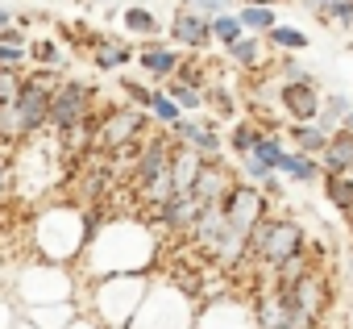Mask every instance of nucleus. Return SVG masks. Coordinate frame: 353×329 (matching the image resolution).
I'll list each match as a JSON object with an SVG mask.
<instances>
[{
  "label": "nucleus",
  "instance_id": "nucleus-1",
  "mask_svg": "<svg viewBox=\"0 0 353 329\" xmlns=\"http://www.w3.org/2000/svg\"><path fill=\"white\" fill-rule=\"evenodd\" d=\"M158 254V229L150 221H108V225H92V238L83 246V275H145V267Z\"/></svg>",
  "mask_w": 353,
  "mask_h": 329
},
{
  "label": "nucleus",
  "instance_id": "nucleus-2",
  "mask_svg": "<svg viewBox=\"0 0 353 329\" xmlns=\"http://www.w3.org/2000/svg\"><path fill=\"white\" fill-rule=\"evenodd\" d=\"M270 213V200L254 188V184H233V192L225 196V225H221V238L208 254V263L225 275H237L245 250H250V238L258 229V221Z\"/></svg>",
  "mask_w": 353,
  "mask_h": 329
},
{
  "label": "nucleus",
  "instance_id": "nucleus-3",
  "mask_svg": "<svg viewBox=\"0 0 353 329\" xmlns=\"http://www.w3.org/2000/svg\"><path fill=\"white\" fill-rule=\"evenodd\" d=\"M303 250H307V229L299 225V217L270 209V213L258 221V229H254V238H250V250H245V258H241L237 271H245L254 283H262L274 267H283L287 258H295V254H303Z\"/></svg>",
  "mask_w": 353,
  "mask_h": 329
},
{
  "label": "nucleus",
  "instance_id": "nucleus-4",
  "mask_svg": "<svg viewBox=\"0 0 353 329\" xmlns=\"http://www.w3.org/2000/svg\"><path fill=\"white\" fill-rule=\"evenodd\" d=\"M170 150L174 142L162 129H150L141 138V146L133 150V167L125 176V184L137 192V205L145 209V217H154L158 209H166L174 200V176H170Z\"/></svg>",
  "mask_w": 353,
  "mask_h": 329
},
{
  "label": "nucleus",
  "instance_id": "nucleus-5",
  "mask_svg": "<svg viewBox=\"0 0 353 329\" xmlns=\"http://www.w3.org/2000/svg\"><path fill=\"white\" fill-rule=\"evenodd\" d=\"M63 75L54 71H26L17 100L0 113V142H30L38 133H46V117H50V92Z\"/></svg>",
  "mask_w": 353,
  "mask_h": 329
},
{
  "label": "nucleus",
  "instance_id": "nucleus-6",
  "mask_svg": "<svg viewBox=\"0 0 353 329\" xmlns=\"http://www.w3.org/2000/svg\"><path fill=\"white\" fill-rule=\"evenodd\" d=\"M92 238V225L83 221V213L71 205H54V209H42L38 221H34V250L42 263H54V267H67L83 254Z\"/></svg>",
  "mask_w": 353,
  "mask_h": 329
},
{
  "label": "nucleus",
  "instance_id": "nucleus-7",
  "mask_svg": "<svg viewBox=\"0 0 353 329\" xmlns=\"http://www.w3.org/2000/svg\"><path fill=\"white\" fill-rule=\"evenodd\" d=\"M145 292H150L145 275H108L88 292V308L104 329H129V321L145 304Z\"/></svg>",
  "mask_w": 353,
  "mask_h": 329
},
{
  "label": "nucleus",
  "instance_id": "nucleus-8",
  "mask_svg": "<svg viewBox=\"0 0 353 329\" xmlns=\"http://www.w3.org/2000/svg\"><path fill=\"white\" fill-rule=\"evenodd\" d=\"M274 296H279V304H283V312H287V329H316V325L324 321L328 304H332V279H328V271L316 263L307 275H299L295 283L279 288Z\"/></svg>",
  "mask_w": 353,
  "mask_h": 329
},
{
  "label": "nucleus",
  "instance_id": "nucleus-9",
  "mask_svg": "<svg viewBox=\"0 0 353 329\" xmlns=\"http://www.w3.org/2000/svg\"><path fill=\"white\" fill-rule=\"evenodd\" d=\"M17 300L26 308H46V304H71V292H75V279L67 275V267H54V263H42L34 258L30 267H21L17 283H13Z\"/></svg>",
  "mask_w": 353,
  "mask_h": 329
},
{
  "label": "nucleus",
  "instance_id": "nucleus-10",
  "mask_svg": "<svg viewBox=\"0 0 353 329\" xmlns=\"http://www.w3.org/2000/svg\"><path fill=\"white\" fill-rule=\"evenodd\" d=\"M129 329H196V304L179 288H150Z\"/></svg>",
  "mask_w": 353,
  "mask_h": 329
},
{
  "label": "nucleus",
  "instance_id": "nucleus-11",
  "mask_svg": "<svg viewBox=\"0 0 353 329\" xmlns=\"http://www.w3.org/2000/svg\"><path fill=\"white\" fill-rule=\"evenodd\" d=\"M145 133H150V113H137L133 104H108L96 117V150L108 158L141 146Z\"/></svg>",
  "mask_w": 353,
  "mask_h": 329
},
{
  "label": "nucleus",
  "instance_id": "nucleus-12",
  "mask_svg": "<svg viewBox=\"0 0 353 329\" xmlns=\"http://www.w3.org/2000/svg\"><path fill=\"white\" fill-rule=\"evenodd\" d=\"M96 117V88L88 79H59L50 92V117H46V138H63L67 129L83 125Z\"/></svg>",
  "mask_w": 353,
  "mask_h": 329
},
{
  "label": "nucleus",
  "instance_id": "nucleus-13",
  "mask_svg": "<svg viewBox=\"0 0 353 329\" xmlns=\"http://www.w3.org/2000/svg\"><path fill=\"white\" fill-rule=\"evenodd\" d=\"M166 138H170L174 146H192L204 162H212V158H221V154H225V138H221L216 117H204V121L183 117L179 125H170V129H166Z\"/></svg>",
  "mask_w": 353,
  "mask_h": 329
},
{
  "label": "nucleus",
  "instance_id": "nucleus-14",
  "mask_svg": "<svg viewBox=\"0 0 353 329\" xmlns=\"http://www.w3.org/2000/svg\"><path fill=\"white\" fill-rule=\"evenodd\" d=\"M283 133L279 129H266L262 138H258V146L245 154V158H237V180L241 184H262L266 176H279V162H283Z\"/></svg>",
  "mask_w": 353,
  "mask_h": 329
},
{
  "label": "nucleus",
  "instance_id": "nucleus-15",
  "mask_svg": "<svg viewBox=\"0 0 353 329\" xmlns=\"http://www.w3.org/2000/svg\"><path fill=\"white\" fill-rule=\"evenodd\" d=\"M233 184H237L233 162H225V158H212V162H204L200 180L192 184V200L200 205V213H204V209H216V205H225V196L233 192Z\"/></svg>",
  "mask_w": 353,
  "mask_h": 329
},
{
  "label": "nucleus",
  "instance_id": "nucleus-16",
  "mask_svg": "<svg viewBox=\"0 0 353 329\" xmlns=\"http://www.w3.org/2000/svg\"><path fill=\"white\" fill-rule=\"evenodd\" d=\"M320 88L316 84H279L274 88V104L283 113V125H303V121H316L320 113Z\"/></svg>",
  "mask_w": 353,
  "mask_h": 329
},
{
  "label": "nucleus",
  "instance_id": "nucleus-17",
  "mask_svg": "<svg viewBox=\"0 0 353 329\" xmlns=\"http://www.w3.org/2000/svg\"><path fill=\"white\" fill-rule=\"evenodd\" d=\"M166 38L174 50H208L212 46V17H200L192 9H174L170 13V26H166Z\"/></svg>",
  "mask_w": 353,
  "mask_h": 329
},
{
  "label": "nucleus",
  "instance_id": "nucleus-18",
  "mask_svg": "<svg viewBox=\"0 0 353 329\" xmlns=\"http://www.w3.org/2000/svg\"><path fill=\"white\" fill-rule=\"evenodd\" d=\"M196 329H258V325H254V308L250 304L208 300L204 308H196Z\"/></svg>",
  "mask_w": 353,
  "mask_h": 329
},
{
  "label": "nucleus",
  "instance_id": "nucleus-19",
  "mask_svg": "<svg viewBox=\"0 0 353 329\" xmlns=\"http://www.w3.org/2000/svg\"><path fill=\"white\" fill-rule=\"evenodd\" d=\"M137 67H141L150 79L166 84V79H174V75H179V67H183V55L174 50V46H166L162 38H158V42H141V50H137Z\"/></svg>",
  "mask_w": 353,
  "mask_h": 329
},
{
  "label": "nucleus",
  "instance_id": "nucleus-20",
  "mask_svg": "<svg viewBox=\"0 0 353 329\" xmlns=\"http://www.w3.org/2000/svg\"><path fill=\"white\" fill-rule=\"evenodd\" d=\"M133 59H137V50L129 46V38H112V34L92 38V67L96 71H121Z\"/></svg>",
  "mask_w": 353,
  "mask_h": 329
},
{
  "label": "nucleus",
  "instance_id": "nucleus-21",
  "mask_svg": "<svg viewBox=\"0 0 353 329\" xmlns=\"http://www.w3.org/2000/svg\"><path fill=\"white\" fill-rule=\"evenodd\" d=\"M204 171V158L192 150V146H174L170 150V176H174V200H183L192 196V184L200 180Z\"/></svg>",
  "mask_w": 353,
  "mask_h": 329
},
{
  "label": "nucleus",
  "instance_id": "nucleus-22",
  "mask_svg": "<svg viewBox=\"0 0 353 329\" xmlns=\"http://www.w3.org/2000/svg\"><path fill=\"white\" fill-rule=\"evenodd\" d=\"M225 59L237 67V71H270L274 67V59L266 55V38H254V34H245L241 42H233L229 50H225Z\"/></svg>",
  "mask_w": 353,
  "mask_h": 329
},
{
  "label": "nucleus",
  "instance_id": "nucleus-23",
  "mask_svg": "<svg viewBox=\"0 0 353 329\" xmlns=\"http://www.w3.org/2000/svg\"><path fill=\"white\" fill-rule=\"evenodd\" d=\"M121 26H125V34H133V38H141V42H158L162 30H166V21H162L154 9H145V5L121 9Z\"/></svg>",
  "mask_w": 353,
  "mask_h": 329
},
{
  "label": "nucleus",
  "instance_id": "nucleus-24",
  "mask_svg": "<svg viewBox=\"0 0 353 329\" xmlns=\"http://www.w3.org/2000/svg\"><path fill=\"white\" fill-rule=\"evenodd\" d=\"M320 171L324 176H353V138L345 129L328 138V146L320 154Z\"/></svg>",
  "mask_w": 353,
  "mask_h": 329
},
{
  "label": "nucleus",
  "instance_id": "nucleus-25",
  "mask_svg": "<svg viewBox=\"0 0 353 329\" xmlns=\"http://www.w3.org/2000/svg\"><path fill=\"white\" fill-rule=\"evenodd\" d=\"M279 176H283V180H291V184H320V180H324V171H320V158H312V154H299V150H283Z\"/></svg>",
  "mask_w": 353,
  "mask_h": 329
},
{
  "label": "nucleus",
  "instance_id": "nucleus-26",
  "mask_svg": "<svg viewBox=\"0 0 353 329\" xmlns=\"http://www.w3.org/2000/svg\"><path fill=\"white\" fill-rule=\"evenodd\" d=\"M353 113V100L345 96V92H328L324 100H320V113H316V125L332 138V133H341L345 129V117Z\"/></svg>",
  "mask_w": 353,
  "mask_h": 329
},
{
  "label": "nucleus",
  "instance_id": "nucleus-27",
  "mask_svg": "<svg viewBox=\"0 0 353 329\" xmlns=\"http://www.w3.org/2000/svg\"><path fill=\"white\" fill-rule=\"evenodd\" d=\"M162 92H166L174 104L183 109V117H188V113H200V109H208V88H200V84H188V79H179V75H174V79H166V84H162Z\"/></svg>",
  "mask_w": 353,
  "mask_h": 329
},
{
  "label": "nucleus",
  "instance_id": "nucleus-28",
  "mask_svg": "<svg viewBox=\"0 0 353 329\" xmlns=\"http://www.w3.org/2000/svg\"><path fill=\"white\" fill-rule=\"evenodd\" d=\"M262 133H266V129H262L254 117H241V121H233V125H229V133H225V146H229L237 158H245V154L258 146V138H262Z\"/></svg>",
  "mask_w": 353,
  "mask_h": 329
},
{
  "label": "nucleus",
  "instance_id": "nucleus-29",
  "mask_svg": "<svg viewBox=\"0 0 353 329\" xmlns=\"http://www.w3.org/2000/svg\"><path fill=\"white\" fill-rule=\"evenodd\" d=\"M287 138H291V146H295L299 154H312V158H320V154H324V146H328V133H324L316 121L287 125Z\"/></svg>",
  "mask_w": 353,
  "mask_h": 329
},
{
  "label": "nucleus",
  "instance_id": "nucleus-30",
  "mask_svg": "<svg viewBox=\"0 0 353 329\" xmlns=\"http://www.w3.org/2000/svg\"><path fill=\"white\" fill-rule=\"evenodd\" d=\"M237 21H241V30H245V34L266 38V34L279 26V13H274V9H266V5H237Z\"/></svg>",
  "mask_w": 353,
  "mask_h": 329
},
{
  "label": "nucleus",
  "instance_id": "nucleus-31",
  "mask_svg": "<svg viewBox=\"0 0 353 329\" xmlns=\"http://www.w3.org/2000/svg\"><path fill=\"white\" fill-rule=\"evenodd\" d=\"M266 50H274V55H299V50H307V34L299 26H283L279 21L266 34Z\"/></svg>",
  "mask_w": 353,
  "mask_h": 329
},
{
  "label": "nucleus",
  "instance_id": "nucleus-32",
  "mask_svg": "<svg viewBox=\"0 0 353 329\" xmlns=\"http://www.w3.org/2000/svg\"><path fill=\"white\" fill-rule=\"evenodd\" d=\"M75 317H79L75 304H46V308H30L26 321H34L38 329H67Z\"/></svg>",
  "mask_w": 353,
  "mask_h": 329
},
{
  "label": "nucleus",
  "instance_id": "nucleus-33",
  "mask_svg": "<svg viewBox=\"0 0 353 329\" xmlns=\"http://www.w3.org/2000/svg\"><path fill=\"white\" fill-rule=\"evenodd\" d=\"M324 200L341 213H353V176H324Z\"/></svg>",
  "mask_w": 353,
  "mask_h": 329
},
{
  "label": "nucleus",
  "instance_id": "nucleus-34",
  "mask_svg": "<svg viewBox=\"0 0 353 329\" xmlns=\"http://www.w3.org/2000/svg\"><path fill=\"white\" fill-rule=\"evenodd\" d=\"M150 121H158V129L166 133L170 125H179V121H183V109H179V104H174V100L158 88V96H154V104H150Z\"/></svg>",
  "mask_w": 353,
  "mask_h": 329
},
{
  "label": "nucleus",
  "instance_id": "nucleus-35",
  "mask_svg": "<svg viewBox=\"0 0 353 329\" xmlns=\"http://www.w3.org/2000/svg\"><path fill=\"white\" fill-rule=\"evenodd\" d=\"M245 38V30H241V21H237V9L233 13H221V17H212V42H221L225 50L233 46V42H241Z\"/></svg>",
  "mask_w": 353,
  "mask_h": 329
},
{
  "label": "nucleus",
  "instance_id": "nucleus-36",
  "mask_svg": "<svg viewBox=\"0 0 353 329\" xmlns=\"http://www.w3.org/2000/svg\"><path fill=\"white\" fill-rule=\"evenodd\" d=\"M274 75H279V84H316V75L291 55H274Z\"/></svg>",
  "mask_w": 353,
  "mask_h": 329
},
{
  "label": "nucleus",
  "instance_id": "nucleus-37",
  "mask_svg": "<svg viewBox=\"0 0 353 329\" xmlns=\"http://www.w3.org/2000/svg\"><path fill=\"white\" fill-rule=\"evenodd\" d=\"M121 92H125V104H133L137 113H150L158 88L154 84H141V79H121Z\"/></svg>",
  "mask_w": 353,
  "mask_h": 329
},
{
  "label": "nucleus",
  "instance_id": "nucleus-38",
  "mask_svg": "<svg viewBox=\"0 0 353 329\" xmlns=\"http://www.w3.org/2000/svg\"><path fill=\"white\" fill-rule=\"evenodd\" d=\"M208 109H212L216 117H233V113H237V96H233L229 88H221V84H208Z\"/></svg>",
  "mask_w": 353,
  "mask_h": 329
},
{
  "label": "nucleus",
  "instance_id": "nucleus-39",
  "mask_svg": "<svg viewBox=\"0 0 353 329\" xmlns=\"http://www.w3.org/2000/svg\"><path fill=\"white\" fill-rule=\"evenodd\" d=\"M26 67H30V50L26 46H5L0 42V71H21L26 75Z\"/></svg>",
  "mask_w": 353,
  "mask_h": 329
},
{
  "label": "nucleus",
  "instance_id": "nucleus-40",
  "mask_svg": "<svg viewBox=\"0 0 353 329\" xmlns=\"http://www.w3.org/2000/svg\"><path fill=\"white\" fill-rule=\"evenodd\" d=\"M179 9H192L200 17H221V13H233V0H179Z\"/></svg>",
  "mask_w": 353,
  "mask_h": 329
},
{
  "label": "nucleus",
  "instance_id": "nucleus-41",
  "mask_svg": "<svg viewBox=\"0 0 353 329\" xmlns=\"http://www.w3.org/2000/svg\"><path fill=\"white\" fill-rule=\"evenodd\" d=\"M30 63H38V67H54V63H63V55H59V42H50V38H38V42L30 46Z\"/></svg>",
  "mask_w": 353,
  "mask_h": 329
},
{
  "label": "nucleus",
  "instance_id": "nucleus-42",
  "mask_svg": "<svg viewBox=\"0 0 353 329\" xmlns=\"http://www.w3.org/2000/svg\"><path fill=\"white\" fill-rule=\"evenodd\" d=\"M21 71H0V113H5L13 100H17V92H21Z\"/></svg>",
  "mask_w": 353,
  "mask_h": 329
},
{
  "label": "nucleus",
  "instance_id": "nucleus-43",
  "mask_svg": "<svg viewBox=\"0 0 353 329\" xmlns=\"http://www.w3.org/2000/svg\"><path fill=\"white\" fill-rule=\"evenodd\" d=\"M258 192H262L270 205H274V200H283V176H266V180L258 184Z\"/></svg>",
  "mask_w": 353,
  "mask_h": 329
},
{
  "label": "nucleus",
  "instance_id": "nucleus-44",
  "mask_svg": "<svg viewBox=\"0 0 353 329\" xmlns=\"http://www.w3.org/2000/svg\"><path fill=\"white\" fill-rule=\"evenodd\" d=\"M0 42H5V46H26V26H9V30H0Z\"/></svg>",
  "mask_w": 353,
  "mask_h": 329
},
{
  "label": "nucleus",
  "instance_id": "nucleus-45",
  "mask_svg": "<svg viewBox=\"0 0 353 329\" xmlns=\"http://www.w3.org/2000/svg\"><path fill=\"white\" fill-rule=\"evenodd\" d=\"M17 321H21V312L9 300H0V329H17Z\"/></svg>",
  "mask_w": 353,
  "mask_h": 329
},
{
  "label": "nucleus",
  "instance_id": "nucleus-46",
  "mask_svg": "<svg viewBox=\"0 0 353 329\" xmlns=\"http://www.w3.org/2000/svg\"><path fill=\"white\" fill-rule=\"evenodd\" d=\"M299 5H303L307 13H316V17H324V13H328L332 5H341V0H299Z\"/></svg>",
  "mask_w": 353,
  "mask_h": 329
},
{
  "label": "nucleus",
  "instance_id": "nucleus-47",
  "mask_svg": "<svg viewBox=\"0 0 353 329\" xmlns=\"http://www.w3.org/2000/svg\"><path fill=\"white\" fill-rule=\"evenodd\" d=\"M67 329H104V325H100L96 317H88V312H83V317H75V321H71Z\"/></svg>",
  "mask_w": 353,
  "mask_h": 329
},
{
  "label": "nucleus",
  "instance_id": "nucleus-48",
  "mask_svg": "<svg viewBox=\"0 0 353 329\" xmlns=\"http://www.w3.org/2000/svg\"><path fill=\"white\" fill-rule=\"evenodd\" d=\"M13 21H17V17H13V13H9V9H5V5H0V30H9V26H13Z\"/></svg>",
  "mask_w": 353,
  "mask_h": 329
},
{
  "label": "nucleus",
  "instance_id": "nucleus-49",
  "mask_svg": "<svg viewBox=\"0 0 353 329\" xmlns=\"http://www.w3.org/2000/svg\"><path fill=\"white\" fill-rule=\"evenodd\" d=\"M345 133H349V138H353V113H349V117H345Z\"/></svg>",
  "mask_w": 353,
  "mask_h": 329
},
{
  "label": "nucleus",
  "instance_id": "nucleus-50",
  "mask_svg": "<svg viewBox=\"0 0 353 329\" xmlns=\"http://www.w3.org/2000/svg\"><path fill=\"white\" fill-rule=\"evenodd\" d=\"M17 329H38V325H34V321H26V317H21V321H17Z\"/></svg>",
  "mask_w": 353,
  "mask_h": 329
},
{
  "label": "nucleus",
  "instance_id": "nucleus-51",
  "mask_svg": "<svg viewBox=\"0 0 353 329\" xmlns=\"http://www.w3.org/2000/svg\"><path fill=\"white\" fill-rule=\"evenodd\" d=\"M345 221H349V234H353V213H345Z\"/></svg>",
  "mask_w": 353,
  "mask_h": 329
},
{
  "label": "nucleus",
  "instance_id": "nucleus-52",
  "mask_svg": "<svg viewBox=\"0 0 353 329\" xmlns=\"http://www.w3.org/2000/svg\"><path fill=\"white\" fill-rule=\"evenodd\" d=\"M316 329H324V325H316Z\"/></svg>",
  "mask_w": 353,
  "mask_h": 329
}]
</instances>
